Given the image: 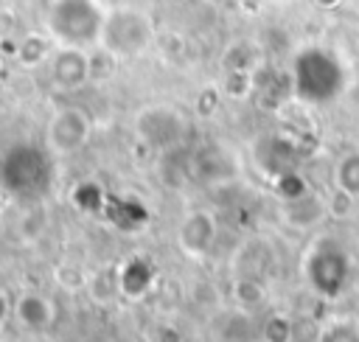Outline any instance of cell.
<instances>
[{
	"label": "cell",
	"instance_id": "obj_1",
	"mask_svg": "<svg viewBox=\"0 0 359 342\" xmlns=\"http://www.w3.org/2000/svg\"><path fill=\"white\" fill-rule=\"evenodd\" d=\"M289 78H292V95L311 107L337 101L348 87V70L342 59L323 45L300 48L292 59Z\"/></svg>",
	"mask_w": 359,
	"mask_h": 342
},
{
	"label": "cell",
	"instance_id": "obj_2",
	"mask_svg": "<svg viewBox=\"0 0 359 342\" xmlns=\"http://www.w3.org/2000/svg\"><path fill=\"white\" fill-rule=\"evenodd\" d=\"M53 179V154L39 143H11L0 154V185L6 193L31 202L45 196Z\"/></svg>",
	"mask_w": 359,
	"mask_h": 342
},
{
	"label": "cell",
	"instance_id": "obj_3",
	"mask_svg": "<svg viewBox=\"0 0 359 342\" xmlns=\"http://www.w3.org/2000/svg\"><path fill=\"white\" fill-rule=\"evenodd\" d=\"M107 6L101 0H50L45 14L48 36L56 48H93L101 42L107 22Z\"/></svg>",
	"mask_w": 359,
	"mask_h": 342
},
{
	"label": "cell",
	"instance_id": "obj_4",
	"mask_svg": "<svg viewBox=\"0 0 359 342\" xmlns=\"http://www.w3.org/2000/svg\"><path fill=\"white\" fill-rule=\"evenodd\" d=\"M154 42V22L143 8L118 6L107 11L101 48L112 56H137Z\"/></svg>",
	"mask_w": 359,
	"mask_h": 342
},
{
	"label": "cell",
	"instance_id": "obj_5",
	"mask_svg": "<svg viewBox=\"0 0 359 342\" xmlns=\"http://www.w3.org/2000/svg\"><path fill=\"white\" fill-rule=\"evenodd\" d=\"M309 286L323 297H339L351 280V258L337 238H320L311 244L303 261Z\"/></svg>",
	"mask_w": 359,
	"mask_h": 342
},
{
	"label": "cell",
	"instance_id": "obj_6",
	"mask_svg": "<svg viewBox=\"0 0 359 342\" xmlns=\"http://www.w3.org/2000/svg\"><path fill=\"white\" fill-rule=\"evenodd\" d=\"M135 129H137V135L149 146H154V149H174L177 143H182V137L188 132V123H185L180 109L165 107V104H151V107H143L137 112Z\"/></svg>",
	"mask_w": 359,
	"mask_h": 342
},
{
	"label": "cell",
	"instance_id": "obj_7",
	"mask_svg": "<svg viewBox=\"0 0 359 342\" xmlns=\"http://www.w3.org/2000/svg\"><path fill=\"white\" fill-rule=\"evenodd\" d=\"M90 115L79 107H62L50 115L48 121V151L53 157H62V154H73L79 151L87 137H90Z\"/></svg>",
	"mask_w": 359,
	"mask_h": 342
},
{
	"label": "cell",
	"instance_id": "obj_8",
	"mask_svg": "<svg viewBox=\"0 0 359 342\" xmlns=\"http://www.w3.org/2000/svg\"><path fill=\"white\" fill-rule=\"evenodd\" d=\"M90 78V56L81 48H56L50 56V84L56 90H79Z\"/></svg>",
	"mask_w": 359,
	"mask_h": 342
},
{
	"label": "cell",
	"instance_id": "obj_9",
	"mask_svg": "<svg viewBox=\"0 0 359 342\" xmlns=\"http://www.w3.org/2000/svg\"><path fill=\"white\" fill-rule=\"evenodd\" d=\"M180 238H182V247L188 252L202 255L210 247V241H213V221H210V216H205V213L188 216L182 230H180Z\"/></svg>",
	"mask_w": 359,
	"mask_h": 342
},
{
	"label": "cell",
	"instance_id": "obj_10",
	"mask_svg": "<svg viewBox=\"0 0 359 342\" xmlns=\"http://www.w3.org/2000/svg\"><path fill=\"white\" fill-rule=\"evenodd\" d=\"M283 87L292 90V81L283 84V78H280L278 70H272V67H258V70L252 73V95H255L261 104H266V107L280 104Z\"/></svg>",
	"mask_w": 359,
	"mask_h": 342
},
{
	"label": "cell",
	"instance_id": "obj_11",
	"mask_svg": "<svg viewBox=\"0 0 359 342\" xmlns=\"http://www.w3.org/2000/svg\"><path fill=\"white\" fill-rule=\"evenodd\" d=\"M17 314H20V320H22L28 328H34V331L48 328L50 320H53L50 306H48L39 294H25V297L20 300V306H17Z\"/></svg>",
	"mask_w": 359,
	"mask_h": 342
},
{
	"label": "cell",
	"instance_id": "obj_12",
	"mask_svg": "<svg viewBox=\"0 0 359 342\" xmlns=\"http://www.w3.org/2000/svg\"><path fill=\"white\" fill-rule=\"evenodd\" d=\"M337 188L345 193V196H359V151H351L345 154L339 163H337Z\"/></svg>",
	"mask_w": 359,
	"mask_h": 342
},
{
	"label": "cell",
	"instance_id": "obj_13",
	"mask_svg": "<svg viewBox=\"0 0 359 342\" xmlns=\"http://www.w3.org/2000/svg\"><path fill=\"white\" fill-rule=\"evenodd\" d=\"M255 48L250 42H236L224 53V67L227 73H255Z\"/></svg>",
	"mask_w": 359,
	"mask_h": 342
},
{
	"label": "cell",
	"instance_id": "obj_14",
	"mask_svg": "<svg viewBox=\"0 0 359 342\" xmlns=\"http://www.w3.org/2000/svg\"><path fill=\"white\" fill-rule=\"evenodd\" d=\"M320 342H359V328L353 322H334L323 328Z\"/></svg>",
	"mask_w": 359,
	"mask_h": 342
},
{
	"label": "cell",
	"instance_id": "obj_15",
	"mask_svg": "<svg viewBox=\"0 0 359 342\" xmlns=\"http://www.w3.org/2000/svg\"><path fill=\"white\" fill-rule=\"evenodd\" d=\"M17 53H20V62H22V64H36V62L45 56V42H42V39H25V42L17 48Z\"/></svg>",
	"mask_w": 359,
	"mask_h": 342
},
{
	"label": "cell",
	"instance_id": "obj_16",
	"mask_svg": "<svg viewBox=\"0 0 359 342\" xmlns=\"http://www.w3.org/2000/svg\"><path fill=\"white\" fill-rule=\"evenodd\" d=\"M314 3H317L320 8H334V6H339L342 0H314Z\"/></svg>",
	"mask_w": 359,
	"mask_h": 342
},
{
	"label": "cell",
	"instance_id": "obj_17",
	"mask_svg": "<svg viewBox=\"0 0 359 342\" xmlns=\"http://www.w3.org/2000/svg\"><path fill=\"white\" fill-rule=\"evenodd\" d=\"M0 67H3V56H0Z\"/></svg>",
	"mask_w": 359,
	"mask_h": 342
}]
</instances>
